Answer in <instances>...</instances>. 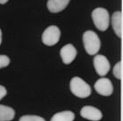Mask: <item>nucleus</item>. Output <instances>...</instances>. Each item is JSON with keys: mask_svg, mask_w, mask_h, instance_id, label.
<instances>
[{"mask_svg": "<svg viewBox=\"0 0 123 121\" xmlns=\"http://www.w3.org/2000/svg\"><path fill=\"white\" fill-rule=\"evenodd\" d=\"M83 43L85 51L89 55H96L100 49V40L94 31H85L83 35Z\"/></svg>", "mask_w": 123, "mask_h": 121, "instance_id": "nucleus-1", "label": "nucleus"}, {"mask_svg": "<svg viewBox=\"0 0 123 121\" xmlns=\"http://www.w3.org/2000/svg\"><path fill=\"white\" fill-rule=\"evenodd\" d=\"M92 18L95 27L100 31H105L110 25V15L105 8H95L92 13Z\"/></svg>", "mask_w": 123, "mask_h": 121, "instance_id": "nucleus-2", "label": "nucleus"}, {"mask_svg": "<svg viewBox=\"0 0 123 121\" xmlns=\"http://www.w3.org/2000/svg\"><path fill=\"white\" fill-rule=\"evenodd\" d=\"M70 91L74 95L79 98H86L92 94V89L89 84L79 77H73L69 83Z\"/></svg>", "mask_w": 123, "mask_h": 121, "instance_id": "nucleus-3", "label": "nucleus"}, {"mask_svg": "<svg viewBox=\"0 0 123 121\" xmlns=\"http://www.w3.org/2000/svg\"><path fill=\"white\" fill-rule=\"evenodd\" d=\"M61 37V31L56 26H49L47 28L41 36V41L47 46H53L59 42Z\"/></svg>", "mask_w": 123, "mask_h": 121, "instance_id": "nucleus-4", "label": "nucleus"}, {"mask_svg": "<svg viewBox=\"0 0 123 121\" xmlns=\"http://www.w3.org/2000/svg\"><path fill=\"white\" fill-rule=\"evenodd\" d=\"M95 70L99 76H105L110 71L111 65L108 59L104 55H97L93 59Z\"/></svg>", "mask_w": 123, "mask_h": 121, "instance_id": "nucleus-5", "label": "nucleus"}, {"mask_svg": "<svg viewBox=\"0 0 123 121\" xmlns=\"http://www.w3.org/2000/svg\"><path fill=\"white\" fill-rule=\"evenodd\" d=\"M95 90L99 95L104 96H109L113 94V83L107 78H100L94 84Z\"/></svg>", "mask_w": 123, "mask_h": 121, "instance_id": "nucleus-6", "label": "nucleus"}, {"mask_svg": "<svg viewBox=\"0 0 123 121\" xmlns=\"http://www.w3.org/2000/svg\"><path fill=\"white\" fill-rule=\"evenodd\" d=\"M80 116L90 121H99L102 119V112L93 106H85L80 111Z\"/></svg>", "mask_w": 123, "mask_h": 121, "instance_id": "nucleus-7", "label": "nucleus"}, {"mask_svg": "<svg viewBox=\"0 0 123 121\" xmlns=\"http://www.w3.org/2000/svg\"><path fill=\"white\" fill-rule=\"evenodd\" d=\"M77 54V49L74 47V45L69 43L64 45L60 50L62 60L65 64H69L71 62L74 61Z\"/></svg>", "mask_w": 123, "mask_h": 121, "instance_id": "nucleus-8", "label": "nucleus"}, {"mask_svg": "<svg viewBox=\"0 0 123 121\" xmlns=\"http://www.w3.org/2000/svg\"><path fill=\"white\" fill-rule=\"evenodd\" d=\"M70 0H48L47 6L50 13H56L63 11Z\"/></svg>", "mask_w": 123, "mask_h": 121, "instance_id": "nucleus-9", "label": "nucleus"}, {"mask_svg": "<svg viewBox=\"0 0 123 121\" xmlns=\"http://www.w3.org/2000/svg\"><path fill=\"white\" fill-rule=\"evenodd\" d=\"M112 26L114 33L119 38L122 37V13L121 11L115 12L112 16Z\"/></svg>", "mask_w": 123, "mask_h": 121, "instance_id": "nucleus-10", "label": "nucleus"}, {"mask_svg": "<svg viewBox=\"0 0 123 121\" xmlns=\"http://www.w3.org/2000/svg\"><path fill=\"white\" fill-rule=\"evenodd\" d=\"M15 117V111L9 106L0 104V121H11Z\"/></svg>", "mask_w": 123, "mask_h": 121, "instance_id": "nucleus-11", "label": "nucleus"}, {"mask_svg": "<svg viewBox=\"0 0 123 121\" xmlns=\"http://www.w3.org/2000/svg\"><path fill=\"white\" fill-rule=\"evenodd\" d=\"M74 119L75 114L72 111H65L55 113L50 121H74Z\"/></svg>", "mask_w": 123, "mask_h": 121, "instance_id": "nucleus-12", "label": "nucleus"}, {"mask_svg": "<svg viewBox=\"0 0 123 121\" xmlns=\"http://www.w3.org/2000/svg\"><path fill=\"white\" fill-rule=\"evenodd\" d=\"M113 72L116 79H118V80H121L122 79V62H118L114 65L113 69Z\"/></svg>", "mask_w": 123, "mask_h": 121, "instance_id": "nucleus-13", "label": "nucleus"}, {"mask_svg": "<svg viewBox=\"0 0 123 121\" xmlns=\"http://www.w3.org/2000/svg\"><path fill=\"white\" fill-rule=\"evenodd\" d=\"M18 121H46L43 118L36 115H25L22 116Z\"/></svg>", "mask_w": 123, "mask_h": 121, "instance_id": "nucleus-14", "label": "nucleus"}, {"mask_svg": "<svg viewBox=\"0 0 123 121\" xmlns=\"http://www.w3.org/2000/svg\"><path fill=\"white\" fill-rule=\"evenodd\" d=\"M10 64V58L5 55H0V69L6 67Z\"/></svg>", "mask_w": 123, "mask_h": 121, "instance_id": "nucleus-15", "label": "nucleus"}, {"mask_svg": "<svg viewBox=\"0 0 123 121\" xmlns=\"http://www.w3.org/2000/svg\"><path fill=\"white\" fill-rule=\"evenodd\" d=\"M7 94V90L6 88L4 87V86L0 85V100H2L3 98L5 97V95Z\"/></svg>", "mask_w": 123, "mask_h": 121, "instance_id": "nucleus-16", "label": "nucleus"}, {"mask_svg": "<svg viewBox=\"0 0 123 121\" xmlns=\"http://www.w3.org/2000/svg\"><path fill=\"white\" fill-rule=\"evenodd\" d=\"M8 1H9V0H0V4H1V5H5Z\"/></svg>", "mask_w": 123, "mask_h": 121, "instance_id": "nucleus-17", "label": "nucleus"}, {"mask_svg": "<svg viewBox=\"0 0 123 121\" xmlns=\"http://www.w3.org/2000/svg\"><path fill=\"white\" fill-rule=\"evenodd\" d=\"M1 43H2V31L0 29V45H1Z\"/></svg>", "mask_w": 123, "mask_h": 121, "instance_id": "nucleus-18", "label": "nucleus"}]
</instances>
